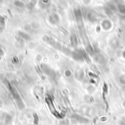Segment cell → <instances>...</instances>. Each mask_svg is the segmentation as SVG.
<instances>
[{"label":"cell","mask_w":125,"mask_h":125,"mask_svg":"<svg viewBox=\"0 0 125 125\" xmlns=\"http://www.w3.org/2000/svg\"><path fill=\"white\" fill-rule=\"evenodd\" d=\"M100 25H101V28H102V29H104L105 31L111 30L113 27V24H112L111 21L109 19H104L101 22Z\"/></svg>","instance_id":"obj_2"},{"label":"cell","mask_w":125,"mask_h":125,"mask_svg":"<svg viewBox=\"0 0 125 125\" xmlns=\"http://www.w3.org/2000/svg\"><path fill=\"white\" fill-rule=\"evenodd\" d=\"M117 10L122 15H125V4L119 3L117 5Z\"/></svg>","instance_id":"obj_6"},{"label":"cell","mask_w":125,"mask_h":125,"mask_svg":"<svg viewBox=\"0 0 125 125\" xmlns=\"http://www.w3.org/2000/svg\"><path fill=\"white\" fill-rule=\"evenodd\" d=\"M86 17H87V19L89 22H95L97 20V14L92 11H91V12H88Z\"/></svg>","instance_id":"obj_4"},{"label":"cell","mask_w":125,"mask_h":125,"mask_svg":"<svg viewBox=\"0 0 125 125\" xmlns=\"http://www.w3.org/2000/svg\"><path fill=\"white\" fill-rule=\"evenodd\" d=\"M110 45L113 48H116L119 46V40L116 38H113L110 41Z\"/></svg>","instance_id":"obj_8"},{"label":"cell","mask_w":125,"mask_h":125,"mask_svg":"<svg viewBox=\"0 0 125 125\" xmlns=\"http://www.w3.org/2000/svg\"><path fill=\"white\" fill-rule=\"evenodd\" d=\"M72 71L70 70H65V76L66 77H70L71 75H72Z\"/></svg>","instance_id":"obj_12"},{"label":"cell","mask_w":125,"mask_h":125,"mask_svg":"<svg viewBox=\"0 0 125 125\" xmlns=\"http://www.w3.org/2000/svg\"><path fill=\"white\" fill-rule=\"evenodd\" d=\"M119 83L121 84V85H125V73L124 74H121L119 77Z\"/></svg>","instance_id":"obj_11"},{"label":"cell","mask_w":125,"mask_h":125,"mask_svg":"<svg viewBox=\"0 0 125 125\" xmlns=\"http://www.w3.org/2000/svg\"><path fill=\"white\" fill-rule=\"evenodd\" d=\"M94 58H95V60L99 64L103 65V64L105 63V56L102 54H100V53H97L95 54H94Z\"/></svg>","instance_id":"obj_3"},{"label":"cell","mask_w":125,"mask_h":125,"mask_svg":"<svg viewBox=\"0 0 125 125\" xmlns=\"http://www.w3.org/2000/svg\"><path fill=\"white\" fill-rule=\"evenodd\" d=\"M86 52L88 54H94V49H93L92 46L90 44L86 45Z\"/></svg>","instance_id":"obj_9"},{"label":"cell","mask_w":125,"mask_h":125,"mask_svg":"<svg viewBox=\"0 0 125 125\" xmlns=\"http://www.w3.org/2000/svg\"><path fill=\"white\" fill-rule=\"evenodd\" d=\"M83 75H84V72H83V71L82 70H77L76 74H75V76H76V78L77 80L81 81L83 79Z\"/></svg>","instance_id":"obj_7"},{"label":"cell","mask_w":125,"mask_h":125,"mask_svg":"<svg viewBox=\"0 0 125 125\" xmlns=\"http://www.w3.org/2000/svg\"><path fill=\"white\" fill-rule=\"evenodd\" d=\"M70 42H71V45L74 48H76L78 45V39H77V36L75 34H72L70 37Z\"/></svg>","instance_id":"obj_5"},{"label":"cell","mask_w":125,"mask_h":125,"mask_svg":"<svg viewBox=\"0 0 125 125\" xmlns=\"http://www.w3.org/2000/svg\"><path fill=\"white\" fill-rule=\"evenodd\" d=\"M122 56H123L124 59H125V49L124 50V51H123V53H122Z\"/></svg>","instance_id":"obj_13"},{"label":"cell","mask_w":125,"mask_h":125,"mask_svg":"<svg viewBox=\"0 0 125 125\" xmlns=\"http://www.w3.org/2000/svg\"><path fill=\"white\" fill-rule=\"evenodd\" d=\"M107 6V9L109 10H111V11H116L117 10V6L113 5V4L108 3Z\"/></svg>","instance_id":"obj_10"},{"label":"cell","mask_w":125,"mask_h":125,"mask_svg":"<svg viewBox=\"0 0 125 125\" xmlns=\"http://www.w3.org/2000/svg\"><path fill=\"white\" fill-rule=\"evenodd\" d=\"M74 15L75 18L77 22V24L79 28H83L84 26L83 21V13L80 8H76L74 10Z\"/></svg>","instance_id":"obj_1"}]
</instances>
